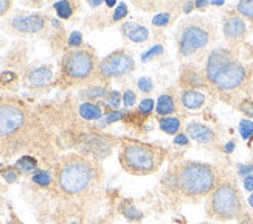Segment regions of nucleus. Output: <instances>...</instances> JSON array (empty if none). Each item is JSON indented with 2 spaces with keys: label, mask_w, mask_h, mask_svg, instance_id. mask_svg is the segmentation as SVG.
Wrapping results in <instances>:
<instances>
[{
  "label": "nucleus",
  "mask_w": 253,
  "mask_h": 224,
  "mask_svg": "<svg viewBox=\"0 0 253 224\" xmlns=\"http://www.w3.org/2000/svg\"><path fill=\"white\" fill-rule=\"evenodd\" d=\"M249 204L253 207V195H250V198H249Z\"/></svg>",
  "instance_id": "obj_51"
},
{
  "label": "nucleus",
  "mask_w": 253,
  "mask_h": 224,
  "mask_svg": "<svg viewBox=\"0 0 253 224\" xmlns=\"http://www.w3.org/2000/svg\"><path fill=\"white\" fill-rule=\"evenodd\" d=\"M179 105H180L179 103V94H175V91H167L157 98L156 114L160 118L162 117H169L179 109Z\"/></svg>",
  "instance_id": "obj_16"
},
{
  "label": "nucleus",
  "mask_w": 253,
  "mask_h": 224,
  "mask_svg": "<svg viewBox=\"0 0 253 224\" xmlns=\"http://www.w3.org/2000/svg\"><path fill=\"white\" fill-rule=\"evenodd\" d=\"M238 108L243 111L244 114H247L249 117H253V102H250V100H243Z\"/></svg>",
  "instance_id": "obj_36"
},
{
  "label": "nucleus",
  "mask_w": 253,
  "mask_h": 224,
  "mask_svg": "<svg viewBox=\"0 0 253 224\" xmlns=\"http://www.w3.org/2000/svg\"><path fill=\"white\" fill-rule=\"evenodd\" d=\"M123 117V112H118V111H114V112H111V114H107V117L104 118V123H112V121H115V120H118V118H122Z\"/></svg>",
  "instance_id": "obj_39"
},
{
  "label": "nucleus",
  "mask_w": 253,
  "mask_h": 224,
  "mask_svg": "<svg viewBox=\"0 0 253 224\" xmlns=\"http://www.w3.org/2000/svg\"><path fill=\"white\" fill-rule=\"evenodd\" d=\"M205 102H207V97L201 91H194V89H182V91L179 92V103L185 109H190V111L201 109L205 105Z\"/></svg>",
  "instance_id": "obj_17"
},
{
  "label": "nucleus",
  "mask_w": 253,
  "mask_h": 224,
  "mask_svg": "<svg viewBox=\"0 0 253 224\" xmlns=\"http://www.w3.org/2000/svg\"><path fill=\"white\" fill-rule=\"evenodd\" d=\"M104 102H106V106L109 109L117 111L120 108V105H122V102H123V97L120 95V92H117V91H109L107 97L104 98Z\"/></svg>",
  "instance_id": "obj_27"
},
{
  "label": "nucleus",
  "mask_w": 253,
  "mask_h": 224,
  "mask_svg": "<svg viewBox=\"0 0 253 224\" xmlns=\"http://www.w3.org/2000/svg\"><path fill=\"white\" fill-rule=\"evenodd\" d=\"M51 20L47 14H16L2 24V28L13 36H41L47 33Z\"/></svg>",
  "instance_id": "obj_10"
},
{
  "label": "nucleus",
  "mask_w": 253,
  "mask_h": 224,
  "mask_svg": "<svg viewBox=\"0 0 253 224\" xmlns=\"http://www.w3.org/2000/svg\"><path fill=\"white\" fill-rule=\"evenodd\" d=\"M235 9L238 11V14L241 17L253 22V2H239Z\"/></svg>",
  "instance_id": "obj_28"
},
{
  "label": "nucleus",
  "mask_w": 253,
  "mask_h": 224,
  "mask_svg": "<svg viewBox=\"0 0 253 224\" xmlns=\"http://www.w3.org/2000/svg\"><path fill=\"white\" fill-rule=\"evenodd\" d=\"M239 132L243 139H250L253 136V121L250 120H243L239 123Z\"/></svg>",
  "instance_id": "obj_31"
},
{
  "label": "nucleus",
  "mask_w": 253,
  "mask_h": 224,
  "mask_svg": "<svg viewBox=\"0 0 253 224\" xmlns=\"http://www.w3.org/2000/svg\"><path fill=\"white\" fill-rule=\"evenodd\" d=\"M118 210H120V214L130 223H140L143 218H145V214H143L141 210H138L129 199H125L123 203L118 206Z\"/></svg>",
  "instance_id": "obj_21"
},
{
  "label": "nucleus",
  "mask_w": 253,
  "mask_h": 224,
  "mask_svg": "<svg viewBox=\"0 0 253 224\" xmlns=\"http://www.w3.org/2000/svg\"><path fill=\"white\" fill-rule=\"evenodd\" d=\"M159 125L162 128V131H165L167 134H171V136H174V134H177L179 129H180V121L177 117H162L159 120Z\"/></svg>",
  "instance_id": "obj_25"
},
{
  "label": "nucleus",
  "mask_w": 253,
  "mask_h": 224,
  "mask_svg": "<svg viewBox=\"0 0 253 224\" xmlns=\"http://www.w3.org/2000/svg\"><path fill=\"white\" fill-rule=\"evenodd\" d=\"M138 111H140V114H151L152 111H156V105H154V100H151V98H146V100H143V102L140 103V108H138Z\"/></svg>",
  "instance_id": "obj_33"
},
{
  "label": "nucleus",
  "mask_w": 253,
  "mask_h": 224,
  "mask_svg": "<svg viewBox=\"0 0 253 224\" xmlns=\"http://www.w3.org/2000/svg\"><path fill=\"white\" fill-rule=\"evenodd\" d=\"M233 148H235V143H228L227 147H225V151H227V153H232Z\"/></svg>",
  "instance_id": "obj_48"
},
{
  "label": "nucleus",
  "mask_w": 253,
  "mask_h": 224,
  "mask_svg": "<svg viewBox=\"0 0 253 224\" xmlns=\"http://www.w3.org/2000/svg\"><path fill=\"white\" fill-rule=\"evenodd\" d=\"M179 83H180L182 89H194V91L208 87L205 72H202L199 67L193 62H185L180 65Z\"/></svg>",
  "instance_id": "obj_13"
},
{
  "label": "nucleus",
  "mask_w": 253,
  "mask_h": 224,
  "mask_svg": "<svg viewBox=\"0 0 253 224\" xmlns=\"http://www.w3.org/2000/svg\"><path fill=\"white\" fill-rule=\"evenodd\" d=\"M175 143L186 145V143H188V136H186V134H177V137H175Z\"/></svg>",
  "instance_id": "obj_44"
},
{
  "label": "nucleus",
  "mask_w": 253,
  "mask_h": 224,
  "mask_svg": "<svg viewBox=\"0 0 253 224\" xmlns=\"http://www.w3.org/2000/svg\"><path fill=\"white\" fill-rule=\"evenodd\" d=\"M213 5H224V0H213Z\"/></svg>",
  "instance_id": "obj_50"
},
{
  "label": "nucleus",
  "mask_w": 253,
  "mask_h": 224,
  "mask_svg": "<svg viewBox=\"0 0 253 224\" xmlns=\"http://www.w3.org/2000/svg\"><path fill=\"white\" fill-rule=\"evenodd\" d=\"M109 91H107V87L104 84H89V86H85L83 91L80 92V97L83 100H85V102H98V100H104L107 97Z\"/></svg>",
  "instance_id": "obj_19"
},
{
  "label": "nucleus",
  "mask_w": 253,
  "mask_h": 224,
  "mask_svg": "<svg viewBox=\"0 0 253 224\" xmlns=\"http://www.w3.org/2000/svg\"><path fill=\"white\" fill-rule=\"evenodd\" d=\"M14 167L19 170L20 174H35L39 168H38V161L35 158H31V156H22V158L14 164Z\"/></svg>",
  "instance_id": "obj_22"
},
{
  "label": "nucleus",
  "mask_w": 253,
  "mask_h": 224,
  "mask_svg": "<svg viewBox=\"0 0 253 224\" xmlns=\"http://www.w3.org/2000/svg\"><path fill=\"white\" fill-rule=\"evenodd\" d=\"M244 188L247 192H253V176L252 174L244 177Z\"/></svg>",
  "instance_id": "obj_43"
},
{
  "label": "nucleus",
  "mask_w": 253,
  "mask_h": 224,
  "mask_svg": "<svg viewBox=\"0 0 253 224\" xmlns=\"http://www.w3.org/2000/svg\"><path fill=\"white\" fill-rule=\"evenodd\" d=\"M31 181L35 182L38 187H41V188H50V187H54L53 173L45 171V170H38L35 174L31 176Z\"/></svg>",
  "instance_id": "obj_24"
},
{
  "label": "nucleus",
  "mask_w": 253,
  "mask_h": 224,
  "mask_svg": "<svg viewBox=\"0 0 253 224\" xmlns=\"http://www.w3.org/2000/svg\"><path fill=\"white\" fill-rule=\"evenodd\" d=\"M246 199L238 182L225 177L205 199V215L219 223L239 220L246 214Z\"/></svg>",
  "instance_id": "obj_5"
},
{
  "label": "nucleus",
  "mask_w": 253,
  "mask_h": 224,
  "mask_svg": "<svg viewBox=\"0 0 253 224\" xmlns=\"http://www.w3.org/2000/svg\"><path fill=\"white\" fill-rule=\"evenodd\" d=\"M90 224H112V220H111V218H107V217H104V218H96V220L92 221Z\"/></svg>",
  "instance_id": "obj_46"
},
{
  "label": "nucleus",
  "mask_w": 253,
  "mask_h": 224,
  "mask_svg": "<svg viewBox=\"0 0 253 224\" xmlns=\"http://www.w3.org/2000/svg\"><path fill=\"white\" fill-rule=\"evenodd\" d=\"M238 223L239 224H253V215L249 214V212H246V214L238 220Z\"/></svg>",
  "instance_id": "obj_42"
},
{
  "label": "nucleus",
  "mask_w": 253,
  "mask_h": 224,
  "mask_svg": "<svg viewBox=\"0 0 253 224\" xmlns=\"http://www.w3.org/2000/svg\"><path fill=\"white\" fill-rule=\"evenodd\" d=\"M54 192L69 204L87 207L96 199L104 184V168L100 161L81 153H70L58 159L53 168Z\"/></svg>",
  "instance_id": "obj_1"
},
{
  "label": "nucleus",
  "mask_w": 253,
  "mask_h": 224,
  "mask_svg": "<svg viewBox=\"0 0 253 224\" xmlns=\"http://www.w3.org/2000/svg\"><path fill=\"white\" fill-rule=\"evenodd\" d=\"M100 61L95 49L89 44H83L78 49H67L61 59L59 76L54 80V86L72 89L95 84Z\"/></svg>",
  "instance_id": "obj_4"
},
{
  "label": "nucleus",
  "mask_w": 253,
  "mask_h": 224,
  "mask_svg": "<svg viewBox=\"0 0 253 224\" xmlns=\"http://www.w3.org/2000/svg\"><path fill=\"white\" fill-rule=\"evenodd\" d=\"M38 126V120L24 102L0 97V143H20L22 137Z\"/></svg>",
  "instance_id": "obj_8"
},
{
  "label": "nucleus",
  "mask_w": 253,
  "mask_h": 224,
  "mask_svg": "<svg viewBox=\"0 0 253 224\" xmlns=\"http://www.w3.org/2000/svg\"><path fill=\"white\" fill-rule=\"evenodd\" d=\"M162 52H163V49H162V47H152L148 53H145V55L141 56V59H143V61H148V59H151L152 56L156 55V53H157V55H160Z\"/></svg>",
  "instance_id": "obj_40"
},
{
  "label": "nucleus",
  "mask_w": 253,
  "mask_h": 224,
  "mask_svg": "<svg viewBox=\"0 0 253 224\" xmlns=\"http://www.w3.org/2000/svg\"><path fill=\"white\" fill-rule=\"evenodd\" d=\"M134 69L135 59L132 53L126 49H118L100 61L96 72V83L106 84L109 80H115V78L129 75Z\"/></svg>",
  "instance_id": "obj_9"
},
{
  "label": "nucleus",
  "mask_w": 253,
  "mask_h": 224,
  "mask_svg": "<svg viewBox=\"0 0 253 224\" xmlns=\"http://www.w3.org/2000/svg\"><path fill=\"white\" fill-rule=\"evenodd\" d=\"M53 224H85V209L64 203V206H61L54 214Z\"/></svg>",
  "instance_id": "obj_14"
},
{
  "label": "nucleus",
  "mask_w": 253,
  "mask_h": 224,
  "mask_svg": "<svg viewBox=\"0 0 253 224\" xmlns=\"http://www.w3.org/2000/svg\"><path fill=\"white\" fill-rule=\"evenodd\" d=\"M210 2H207V0H199V2H194V6L196 8H204V6H207Z\"/></svg>",
  "instance_id": "obj_47"
},
{
  "label": "nucleus",
  "mask_w": 253,
  "mask_h": 224,
  "mask_svg": "<svg viewBox=\"0 0 253 224\" xmlns=\"http://www.w3.org/2000/svg\"><path fill=\"white\" fill-rule=\"evenodd\" d=\"M208 87L225 100H235L247 92L252 64L241 59L236 47H217L210 52L205 62Z\"/></svg>",
  "instance_id": "obj_3"
},
{
  "label": "nucleus",
  "mask_w": 253,
  "mask_h": 224,
  "mask_svg": "<svg viewBox=\"0 0 253 224\" xmlns=\"http://www.w3.org/2000/svg\"><path fill=\"white\" fill-rule=\"evenodd\" d=\"M122 97H123V103H125L127 108L135 106V103H137V95H135L134 91H130V89H127V91H126Z\"/></svg>",
  "instance_id": "obj_34"
},
{
  "label": "nucleus",
  "mask_w": 253,
  "mask_h": 224,
  "mask_svg": "<svg viewBox=\"0 0 253 224\" xmlns=\"http://www.w3.org/2000/svg\"><path fill=\"white\" fill-rule=\"evenodd\" d=\"M89 5H90V6H100L101 2H100V0H96V2H89Z\"/></svg>",
  "instance_id": "obj_49"
},
{
  "label": "nucleus",
  "mask_w": 253,
  "mask_h": 224,
  "mask_svg": "<svg viewBox=\"0 0 253 224\" xmlns=\"http://www.w3.org/2000/svg\"><path fill=\"white\" fill-rule=\"evenodd\" d=\"M78 114H80L81 118H84L87 121H93V120H100L103 117V111H101V106L98 103L83 102L78 106Z\"/></svg>",
  "instance_id": "obj_20"
},
{
  "label": "nucleus",
  "mask_w": 253,
  "mask_h": 224,
  "mask_svg": "<svg viewBox=\"0 0 253 224\" xmlns=\"http://www.w3.org/2000/svg\"><path fill=\"white\" fill-rule=\"evenodd\" d=\"M165 159L167 150L137 140H123L118 153L120 165L132 176H151L157 173Z\"/></svg>",
  "instance_id": "obj_6"
},
{
  "label": "nucleus",
  "mask_w": 253,
  "mask_h": 224,
  "mask_svg": "<svg viewBox=\"0 0 253 224\" xmlns=\"http://www.w3.org/2000/svg\"><path fill=\"white\" fill-rule=\"evenodd\" d=\"M217 38V30L211 20L204 16L186 17L175 33L177 42V56L180 61L196 58L214 44Z\"/></svg>",
  "instance_id": "obj_7"
},
{
  "label": "nucleus",
  "mask_w": 253,
  "mask_h": 224,
  "mask_svg": "<svg viewBox=\"0 0 253 224\" xmlns=\"http://www.w3.org/2000/svg\"><path fill=\"white\" fill-rule=\"evenodd\" d=\"M222 33L232 47L243 44L249 35V27L244 17L238 14L236 9H230L222 17Z\"/></svg>",
  "instance_id": "obj_11"
},
{
  "label": "nucleus",
  "mask_w": 253,
  "mask_h": 224,
  "mask_svg": "<svg viewBox=\"0 0 253 224\" xmlns=\"http://www.w3.org/2000/svg\"><path fill=\"white\" fill-rule=\"evenodd\" d=\"M80 8V3L76 2H67V0H62V2H56L53 5V9L56 11V14L61 17V19H70L75 13L76 9Z\"/></svg>",
  "instance_id": "obj_23"
},
{
  "label": "nucleus",
  "mask_w": 253,
  "mask_h": 224,
  "mask_svg": "<svg viewBox=\"0 0 253 224\" xmlns=\"http://www.w3.org/2000/svg\"><path fill=\"white\" fill-rule=\"evenodd\" d=\"M222 179L221 170L211 164L182 161L169 167L162 179V188L175 199L196 204L207 199Z\"/></svg>",
  "instance_id": "obj_2"
},
{
  "label": "nucleus",
  "mask_w": 253,
  "mask_h": 224,
  "mask_svg": "<svg viewBox=\"0 0 253 224\" xmlns=\"http://www.w3.org/2000/svg\"><path fill=\"white\" fill-rule=\"evenodd\" d=\"M17 81H19V76L14 72L5 70L0 73V87H9L11 84H16Z\"/></svg>",
  "instance_id": "obj_29"
},
{
  "label": "nucleus",
  "mask_w": 253,
  "mask_h": 224,
  "mask_svg": "<svg viewBox=\"0 0 253 224\" xmlns=\"http://www.w3.org/2000/svg\"><path fill=\"white\" fill-rule=\"evenodd\" d=\"M194 8H196V6H194V2H188V3L182 5V9H183V13H185V14H190Z\"/></svg>",
  "instance_id": "obj_45"
},
{
  "label": "nucleus",
  "mask_w": 253,
  "mask_h": 224,
  "mask_svg": "<svg viewBox=\"0 0 253 224\" xmlns=\"http://www.w3.org/2000/svg\"><path fill=\"white\" fill-rule=\"evenodd\" d=\"M0 174H2V177L5 179V181H6L8 184H14V182H17V181H19V177L22 176L14 165H8V167L2 168V170H0Z\"/></svg>",
  "instance_id": "obj_26"
},
{
  "label": "nucleus",
  "mask_w": 253,
  "mask_h": 224,
  "mask_svg": "<svg viewBox=\"0 0 253 224\" xmlns=\"http://www.w3.org/2000/svg\"><path fill=\"white\" fill-rule=\"evenodd\" d=\"M186 136L196 140L197 143L207 145V147H213V145L219 142L217 132L211 126L204 125V123H197V121H193L186 126Z\"/></svg>",
  "instance_id": "obj_15"
},
{
  "label": "nucleus",
  "mask_w": 253,
  "mask_h": 224,
  "mask_svg": "<svg viewBox=\"0 0 253 224\" xmlns=\"http://www.w3.org/2000/svg\"><path fill=\"white\" fill-rule=\"evenodd\" d=\"M252 173H253V165H241L239 170H238V174L239 176H244V177L250 176Z\"/></svg>",
  "instance_id": "obj_41"
},
{
  "label": "nucleus",
  "mask_w": 253,
  "mask_h": 224,
  "mask_svg": "<svg viewBox=\"0 0 253 224\" xmlns=\"http://www.w3.org/2000/svg\"><path fill=\"white\" fill-rule=\"evenodd\" d=\"M138 87L141 89L143 92H151L154 89V84H152V81L149 80L148 76H143L138 80Z\"/></svg>",
  "instance_id": "obj_35"
},
{
  "label": "nucleus",
  "mask_w": 253,
  "mask_h": 224,
  "mask_svg": "<svg viewBox=\"0 0 253 224\" xmlns=\"http://www.w3.org/2000/svg\"><path fill=\"white\" fill-rule=\"evenodd\" d=\"M24 84L31 92H42L54 86V73L50 64L31 65L24 72Z\"/></svg>",
  "instance_id": "obj_12"
},
{
  "label": "nucleus",
  "mask_w": 253,
  "mask_h": 224,
  "mask_svg": "<svg viewBox=\"0 0 253 224\" xmlns=\"http://www.w3.org/2000/svg\"><path fill=\"white\" fill-rule=\"evenodd\" d=\"M126 14H127V6H126L125 3H120V5L117 6V9H115L112 20H114V22H117V20H120V19H123Z\"/></svg>",
  "instance_id": "obj_37"
},
{
  "label": "nucleus",
  "mask_w": 253,
  "mask_h": 224,
  "mask_svg": "<svg viewBox=\"0 0 253 224\" xmlns=\"http://www.w3.org/2000/svg\"><path fill=\"white\" fill-rule=\"evenodd\" d=\"M171 13L169 11H162V13H157L156 16H154V19H152V24L156 25V27H160V28H163V27H167L169 22H171Z\"/></svg>",
  "instance_id": "obj_30"
},
{
  "label": "nucleus",
  "mask_w": 253,
  "mask_h": 224,
  "mask_svg": "<svg viewBox=\"0 0 253 224\" xmlns=\"http://www.w3.org/2000/svg\"><path fill=\"white\" fill-rule=\"evenodd\" d=\"M13 8V3L8 2V0H0V17H3L8 14V11Z\"/></svg>",
  "instance_id": "obj_38"
},
{
  "label": "nucleus",
  "mask_w": 253,
  "mask_h": 224,
  "mask_svg": "<svg viewBox=\"0 0 253 224\" xmlns=\"http://www.w3.org/2000/svg\"><path fill=\"white\" fill-rule=\"evenodd\" d=\"M122 35L132 42H145L149 38V31L145 25L135 24V22H127L122 27Z\"/></svg>",
  "instance_id": "obj_18"
},
{
  "label": "nucleus",
  "mask_w": 253,
  "mask_h": 224,
  "mask_svg": "<svg viewBox=\"0 0 253 224\" xmlns=\"http://www.w3.org/2000/svg\"><path fill=\"white\" fill-rule=\"evenodd\" d=\"M81 46H83V35L80 31L72 33L69 41H67V49H78Z\"/></svg>",
  "instance_id": "obj_32"
}]
</instances>
